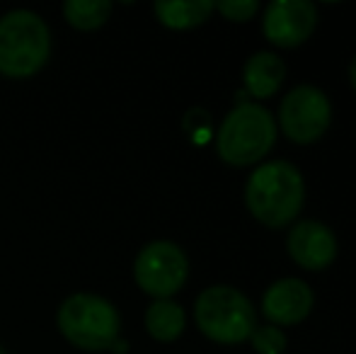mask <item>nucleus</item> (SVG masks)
<instances>
[{
    "label": "nucleus",
    "mask_w": 356,
    "mask_h": 354,
    "mask_svg": "<svg viewBox=\"0 0 356 354\" xmlns=\"http://www.w3.org/2000/svg\"><path fill=\"white\" fill-rule=\"evenodd\" d=\"M305 182L293 163L269 161L259 166L245 184V204L259 223L282 228L300 214Z\"/></svg>",
    "instance_id": "1"
},
{
    "label": "nucleus",
    "mask_w": 356,
    "mask_h": 354,
    "mask_svg": "<svg viewBox=\"0 0 356 354\" xmlns=\"http://www.w3.org/2000/svg\"><path fill=\"white\" fill-rule=\"evenodd\" d=\"M277 141V122L259 102H240L230 109L216 134V148L223 163L245 168L259 163Z\"/></svg>",
    "instance_id": "2"
},
{
    "label": "nucleus",
    "mask_w": 356,
    "mask_h": 354,
    "mask_svg": "<svg viewBox=\"0 0 356 354\" xmlns=\"http://www.w3.org/2000/svg\"><path fill=\"white\" fill-rule=\"evenodd\" d=\"M51 54V32L32 10H13L0 17V73L29 78L42 71Z\"/></svg>",
    "instance_id": "3"
},
{
    "label": "nucleus",
    "mask_w": 356,
    "mask_h": 354,
    "mask_svg": "<svg viewBox=\"0 0 356 354\" xmlns=\"http://www.w3.org/2000/svg\"><path fill=\"white\" fill-rule=\"evenodd\" d=\"M56 323L71 345L88 352L109 350L117 345L122 318L107 298L97 293H73L58 306Z\"/></svg>",
    "instance_id": "4"
},
{
    "label": "nucleus",
    "mask_w": 356,
    "mask_h": 354,
    "mask_svg": "<svg viewBox=\"0 0 356 354\" xmlns=\"http://www.w3.org/2000/svg\"><path fill=\"white\" fill-rule=\"evenodd\" d=\"M194 318L199 330L220 345H238L250 340L252 330L257 328V313L250 298L225 284L209 287L199 293L194 303Z\"/></svg>",
    "instance_id": "5"
},
{
    "label": "nucleus",
    "mask_w": 356,
    "mask_h": 354,
    "mask_svg": "<svg viewBox=\"0 0 356 354\" xmlns=\"http://www.w3.org/2000/svg\"><path fill=\"white\" fill-rule=\"evenodd\" d=\"M189 274L187 255L170 241H153L138 252L134 262V279L145 293L170 298L184 287Z\"/></svg>",
    "instance_id": "6"
},
{
    "label": "nucleus",
    "mask_w": 356,
    "mask_h": 354,
    "mask_svg": "<svg viewBox=\"0 0 356 354\" xmlns=\"http://www.w3.org/2000/svg\"><path fill=\"white\" fill-rule=\"evenodd\" d=\"M332 122V104L327 95L315 86H298L282 99L279 124L293 143L308 146L323 138Z\"/></svg>",
    "instance_id": "7"
},
{
    "label": "nucleus",
    "mask_w": 356,
    "mask_h": 354,
    "mask_svg": "<svg viewBox=\"0 0 356 354\" xmlns=\"http://www.w3.org/2000/svg\"><path fill=\"white\" fill-rule=\"evenodd\" d=\"M318 24V8L310 0H274L264 10V37L282 49L308 42Z\"/></svg>",
    "instance_id": "8"
},
{
    "label": "nucleus",
    "mask_w": 356,
    "mask_h": 354,
    "mask_svg": "<svg viewBox=\"0 0 356 354\" xmlns=\"http://www.w3.org/2000/svg\"><path fill=\"white\" fill-rule=\"evenodd\" d=\"M289 255L293 262L310 272H320V269L330 267L337 257V238L325 223L320 221H300L291 228L289 241Z\"/></svg>",
    "instance_id": "9"
},
{
    "label": "nucleus",
    "mask_w": 356,
    "mask_h": 354,
    "mask_svg": "<svg viewBox=\"0 0 356 354\" xmlns=\"http://www.w3.org/2000/svg\"><path fill=\"white\" fill-rule=\"evenodd\" d=\"M313 291L303 279L286 277L274 282L262 296V313L274 325H296L313 311Z\"/></svg>",
    "instance_id": "10"
},
{
    "label": "nucleus",
    "mask_w": 356,
    "mask_h": 354,
    "mask_svg": "<svg viewBox=\"0 0 356 354\" xmlns=\"http://www.w3.org/2000/svg\"><path fill=\"white\" fill-rule=\"evenodd\" d=\"M245 90L252 97L267 99L279 92V88L286 81V63L272 51H257L248 58L243 68Z\"/></svg>",
    "instance_id": "11"
},
{
    "label": "nucleus",
    "mask_w": 356,
    "mask_h": 354,
    "mask_svg": "<svg viewBox=\"0 0 356 354\" xmlns=\"http://www.w3.org/2000/svg\"><path fill=\"white\" fill-rule=\"evenodd\" d=\"M158 19L170 29H192L213 13L211 0H158L153 5Z\"/></svg>",
    "instance_id": "12"
},
{
    "label": "nucleus",
    "mask_w": 356,
    "mask_h": 354,
    "mask_svg": "<svg viewBox=\"0 0 356 354\" xmlns=\"http://www.w3.org/2000/svg\"><path fill=\"white\" fill-rule=\"evenodd\" d=\"M184 311L179 303L170 298H158L145 311V330L153 340L158 342H172L184 332Z\"/></svg>",
    "instance_id": "13"
},
{
    "label": "nucleus",
    "mask_w": 356,
    "mask_h": 354,
    "mask_svg": "<svg viewBox=\"0 0 356 354\" xmlns=\"http://www.w3.org/2000/svg\"><path fill=\"white\" fill-rule=\"evenodd\" d=\"M109 13H112L109 0H68V3H63V15H66L68 24L80 32L102 27Z\"/></svg>",
    "instance_id": "14"
},
{
    "label": "nucleus",
    "mask_w": 356,
    "mask_h": 354,
    "mask_svg": "<svg viewBox=\"0 0 356 354\" xmlns=\"http://www.w3.org/2000/svg\"><path fill=\"white\" fill-rule=\"evenodd\" d=\"M250 342L259 354H282L289 345L284 330H279L277 325H262L254 328L252 335H250Z\"/></svg>",
    "instance_id": "15"
},
{
    "label": "nucleus",
    "mask_w": 356,
    "mask_h": 354,
    "mask_svg": "<svg viewBox=\"0 0 356 354\" xmlns=\"http://www.w3.org/2000/svg\"><path fill=\"white\" fill-rule=\"evenodd\" d=\"M213 8L230 22H248L259 13L257 0H220V3H213Z\"/></svg>",
    "instance_id": "16"
},
{
    "label": "nucleus",
    "mask_w": 356,
    "mask_h": 354,
    "mask_svg": "<svg viewBox=\"0 0 356 354\" xmlns=\"http://www.w3.org/2000/svg\"><path fill=\"white\" fill-rule=\"evenodd\" d=\"M349 81H352V88L356 90V56L352 58V63H349Z\"/></svg>",
    "instance_id": "17"
},
{
    "label": "nucleus",
    "mask_w": 356,
    "mask_h": 354,
    "mask_svg": "<svg viewBox=\"0 0 356 354\" xmlns=\"http://www.w3.org/2000/svg\"><path fill=\"white\" fill-rule=\"evenodd\" d=\"M0 354H5V350H3V347H0Z\"/></svg>",
    "instance_id": "18"
}]
</instances>
